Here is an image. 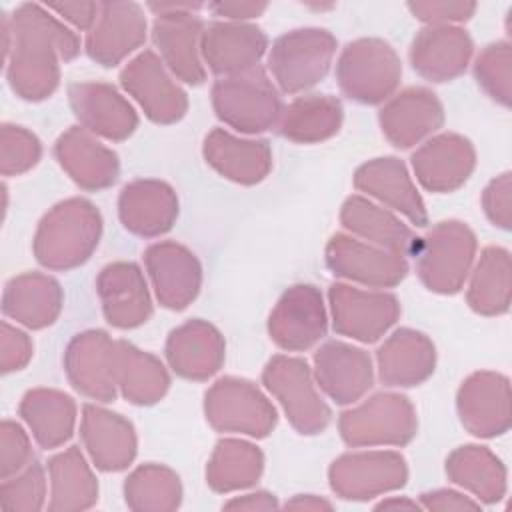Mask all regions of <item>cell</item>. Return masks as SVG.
Segmentation results:
<instances>
[{
	"label": "cell",
	"instance_id": "1",
	"mask_svg": "<svg viewBox=\"0 0 512 512\" xmlns=\"http://www.w3.org/2000/svg\"><path fill=\"white\" fill-rule=\"evenodd\" d=\"M6 78L16 96L40 102L60 84V62L78 56L80 40L40 4H20L2 18Z\"/></svg>",
	"mask_w": 512,
	"mask_h": 512
},
{
	"label": "cell",
	"instance_id": "2",
	"mask_svg": "<svg viewBox=\"0 0 512 512\" xmlns=\"http://www.w3.org/2000/svg\"><path fill=\"white\" fill-rule=\"evenodd\" d=\"M102 236L98 208L80 196L52 206L38 222L32 250L48 270H72L84 264Z\"/></svg>",
	"mask_w": 512,
	"mask_h": 512
},
{
	"label": "cell",
	"instance_id": "3",
	"mask_svg": "<svg viewBox=\"0 0 512 512\" xmlns=\"http://www.w3.org/2000/svg\"><path fill=\"white\" fill-rule=\"evenodd\" d=\"M476 236L460 220H442L418 240L414 250L422 284L438 294H456L474 262Z\"/></svg>",
	"mask_w": 512,
	"mask_h": 512
},
{
	"label": "cell",
	"instance_id": "4",
	"mask_svg": "<svg viewBox=\"0 0 512 512\" xmlns=\"http://www.w3.org/2000/svg\"><path fill=\"white\" fill-rule=\"evenodd\" d=\"M212 106L224 124L244 134L270 130L278 124L284 110L278 88L260 66L216 80L212 86Z\"/></svg>",
	"mask_w": 512,
	"mask_h": 512
},
{
	"label": "cell",
	"instance_id": "5",
	"mask_svg": "<svg viewBox=\"0 0 512 512\" xmlns=\"http://www.w3.org/2000/svg\"><path fill=\"white\" fill-rule=\"evenodd\" d=\"M402 64L396 50L380 38H358L348 42L336 62L340 90L356 102L380 104L396 92Z\"/></svg>",
	"mask_w": 512,
	"mask_h": 512
},
{
	"label": "cell",
	"instance_id": "6",
	"mask_svg": "<svg viewBox=\"0 0 512 512\" xmlns=\"http://www.w3.org/2000/svg\"><path fill=\"white\" fill-rule=\"evenodd\" d=\"M198 2H150L148 8L156 14L152 24V40L160 50L166 68L186 84L198 86L206 80V70L200 58L204 22L194 10Z\"/></svg>",
	"mask_w": 512,
	"mask_h": 512
},
{
	"label": "cell",
	"instance_id": "7",
	"mask_svg": "<svg viewBox=\"0 0 512 512\" xmlns=\"http://www.w3.org/2000/svg\"><path fill=\"white\" fill-rule=\"evenodd\" d=\"M336 38L324 28H296L274 40L268 70L278 88L298 94L316 86L330 70Z\"/></svg>",
	"mask_w": 512,
	"mask_h": 512
},
{
	"label": "cell",
	"instance_id": "8",
	"mask_svg": "<svg viewBox=\"0 0 512 512\" xmlns=\"http://www.w3.org/2000/svg\"><path fill=\"white\" fill-rule=\"evenodd\" d=\"M418 418L412 402L394 392H380L340 414L338 430L348 446H404L416 436Z\"/></svg>",
	"mask_w": 512,
	"mask_h": 512
},
{
	"label": "cell",
	"instance_id": "9",
	"mask_svg": "<svg viewBox=\"0 0 512 512\" xmlns=\"http://www.w3.org/2000/svg\"><path fill=\"white\" fill-rule=\"evenodd\" d=\"M262 382L280 402L298 434H320L330 424L332 412L318 394L306 360L284 354L272 356L264 366Z\"/></svg>",
	"mask_w": 512,
	"mask_h": 512
},
{
	"label": "cell",
	"instance_id": "10",
	"mask_svg": "<svg viewBox=\"0 0 512 512\" xmlns=\"http://www.w3.org/2000/svg\"><path fill=\"white\" fill-rule=\"evenodd\" d=\"M204 414L214 430L252 438H266L278 422L276 408L260 388L236 376H224L206 390Z\"/></svg>",
	"mask_w": 512,
	"mask_h": 512
},
{
	"label": "cell",
	"instance_id": "11",
	"mask_svg": "<svg viewBox=\"0 0 512 512\" xmlns=\"http://www.w3.org/2000/svg\"><path fill=\"white\" fill-rule=\"evenodd\" d=\"M328 480L332 492L344 500H370L402 488L408 466L404 456L392 450L348 452L330 464Z\"/></svg>",
	"mask_w": 512,
	"mask_h": 512
},
{
	"label": "cell",
	"instance_id": "12",
	"mask_svg": "<svg viewBox=\"0 0 512 512\" xmlns=\"http://www.w3.org/2000/svg\"><path fill=\"white\" fill-rule=\"evenodd\" d=\"M328 300L334 330L366 344L384 336L400 316V302L390 292L336 282L328 290Z\"/></svg>",
	"mask_w": 512,
	"mask_h": 512
},
{
	"label": "cell",
	"instance_id": "13",
	"mask_svg": "<svg viewBox=\"0 0 512 512\" xmlns=\"http://www.w3.org/2000/svg\"><path fill=\"white\" fill-rule=\"evenodd\" d=\"M120 84L156 124H174L188 110L186 92L174 82L162 58L152 50L140 52L124 66Z\"/></svg>",
	"mask_w": 512,
	"mask_h": 512
},
{
	"label": "cell",
	"instance_id": "14",
	"mask_svg": "<svg viewBox=\"0 0 512 512\" xmlns=\"http://www.w3.org/2000/svg\"><path fill=\"white\" fill-rule=\"evenodd\" d=\"M116 360L118 340H112L104 330H86L68 342L64 370L80 394L98 402H112L118 392Z\"/></svg>",
	"mask_w": 512,
	"mask_h": 512
},
{
	"label": "cell",
	"instance_id": "15",
	"mask_svg": "<svg viewBox=\"0 0 512 512\" xmlns=\"http://www.w3.org/2000/svg\"><path fill=\"white\" fill-rule=\"evenodd\" d=\"M328 330L322 294L312 284L290 286L268 318V334L276 346L290 352L308 350Z\"/></svg>",
	"mask_w": 512,
	"mask_h": 512
},
{
	"label": "cell",
	"instance_id": "16",
	"mask_svg": "<svg viewBox=\"0 0 512 512\" xmlns=\"http://www.w3.org/2000/svg\"><path fill=\"white\" fill-rule=\"evenodd\" d=\"M326 266L334 276L374 288L396 286L408 274L404 256L348 234H334L328 240Z\"/></svg>",
	"mask_w": 512,
	"mask_h": 512
},
{
	"label": "cell",
	"instance_id": "17",
	"mask_svg": "<svg viewBox=\"0 0 512 512\" xmlns=\"http://www.w3.org/2000/svg\"><path fill=\"white\" fill-rule=\"evenodd\" d=\"M462 426L478 438H494L510 428V382L504 374H470L456 396Z\"/></svg>",
	"mask_w": 512,
	"mask_h": 512
},
{
	"label": "cell",
	"instance_id": "18",
	"mask_svg": "<svg viewBox=\"0 0 512 512\" xmlns=\"http://www.w3.org/2000/svg\"><path fill=\"white\" fill-rule=\"evenodd\" d=\"M144 264L158 302L168 310H184L200 292L202 266L192 250L164 240L146 248Z\"/></svg>",
	"mask_w": 512,
	"mask_h": 512
},
{
	"label": "cell",
	"instance_id": "19",
	"mask_svg": "<svg viewBox=\"0 0 512 512\" xmlns=\"http://www.w3.org/2000/svg\"><path fill=\"white\" fill-rule=\"evenodd\" d=\"M68 100L82 128L112 142H122L138 126L132 104L106 82H74L68 86Z\"/></svg>",
	"mask_w": 512,
	"mask_h": 512
},
{
	"label": "cell",
	"instance_id": "20",
	"mask_svg": "<svg viewBox=\"0 0 512 512\" xmlns=\"http://www.w3.org/2000/svg\"><path fill=\"white\" fill-rule=\"evenodd\" d=\"M146 40V16L136 2H100L96 24L88 30L86 52L100 66H116Z\"/></svg>",
	"mask_w": 512,
	"mask_h": 512
},
{
	"label": "cell",
	"instance_id": "21",
	"mask_svg": "<svg viewBox=\"0 0 512 512\" xmlns=\"http://www.w3.org/2000/svg\"><path fill=\"white\" fill-rule=\"evenodd\" d=\"M268 48L266 34L248 22H212L204 28L200 52L218 76H238L258 66Z\"/></svg>",
	"mask_w": 512,
	"mask_h": 512
},
{
	"label": "cell",
	"instance_id": "22",
	"mask_svg": "<svg viewBox=\"0 0 512 512\" xmlns=\"http://www.w3.org/2000/svg\"><path fill=\"white\" fill-rule=\"evenodd\" d=\"M416 180L428 192H452L460 188L476 166V152L468 138L456 132H442L426 140L412 154Z\"/></svg>",
	"mask_w": 512,
	"mask_h": 512
},
{
	"label": "cell",
	"instance_id": "23",
	"mask_svg": "<svg viewBox=\"0 0 512 512\" xmlns=\"http://www.w3.org/2000/svg\"><path fill=\"white\" fill-rule=\"evenodd\" d=\"M102 312L114 328H136L152 316V300L142 270L134 262L106 264L96 278Z\"/></svg>",
	"mask_w": 512,
	"mask_h": 512
},
{
	"label": "cell",
	"instance_id": "24",
	"mask_svg": "<svg viewBox=\"0 0 512 512\" xmlns=\"http://www.w3.org/2000/svg\"><path fill=\"white\" fill-rule=\"evenodd\" d=\"M314 376L336 404L360 400L374 382L368 352L340 340H330L314 352Z\"/></svg>",
	"mask_w": 512,
	"mask_h": 512
},
{
	"label": "cell",
	"instance_id": "25",
	"mask_svg": "<svg viewBox=\"0 0 512 512\" xmlns=\"http://www.w3.org/2000/svg\"><path fill=\"white\" fill-rule=\"evenodd\" d=\"M380 128L396 148H410L444 124V108L428 88H406L382 106Z\"/></svg>",
	"mask_w": 512,
	"mask_h": 512
},
{
	"label": "cell",
	"instance_id": "26",
	"mask_svg": "<svg viewBox=\"0 0 512 512\" xmlns=\"http://www.w3.org/2000/svg\"><path fill=\"white\" fill-rule=\"evenodd\" d=\"M80 436L84 448L102 472H120L136 458V432L130 420L96 404H84Z\"/></svg>",
	"mask_w": 512,
	"mask_h": 512
},
{
	"label": "cell",
	"instance_id": "27",
	"mask_svg": "<svg viewBox=\"0 0 512 512\" xmlns=\"http://www.w3.org/2000/svg\"><path fill=\"white\" fill-rule=\"evenodd\" d=\"M474 44L466 30L444 24L422 28L410 46L412 68L430 82H448L464 74Z\"/></svg>",
	"mask_w": 512,
	"mask_h": 512
},
{
	"label": "cell",
	"instance_id": "28",
	"mask_svg": "<svg viewBox=\"0 0 512 512\" xmlns=\"http://www.w3.org/2000/svg\"><path fill=\"white\" fill-rule=\"evenodd\" d=\"M54 156L62 170L84 190H104L116 182L120 172L118 154L80 126H72L58 136Z\"/></svg>",
	"mask_w": 512,
	"mask_h": 512
},
{
	"label": "cell",
	"instance_id": "29",
	"mask_svg": "<svg viewBox=\"0 0 512 512\" xmlns=\"http://www.w3.org/2000/svg\"><path fill=\"white\" fill-rule=\"evenodd\" d=\"M122 226L142 238L168 232L178 218V196L162 180H134L118 196Z\"/></svg>",
	"mask_w": 512,
	"mask_h": 512
},
{
	"label": "cell",
	"instance_id": "30",
	"mask_svg": "<svg viewBox=\"0 0 512 512\" xmlns=\"http://www.w3.org/2000/svg\"><path fill=\"white\" fill-rule=\"evenodd\" d=\"M226 344L216 326L206 320H188L166 340L170 368L186 380H208L224 364Z\"/></svg>",
	"mask_w": 512,
	"mask_h": 512
},
{
	"label": "cell",
	"instance_id": "31",
	"mask_svg": "<svg viewBox=\"0 0 512 512\" xmlns=\"http://www.w3.org/2000/svg\"><path fill=\"white\" fill-rule=\"evenodd\" d=\"M354 186L404 214L412 224L420 228L428 224L424 200L400 158L384 156L362 164L354 174Z\"/></svg>",
	"mask_w": 512,
	"mask_h": 512
},
{
	"label": "cell",
	"instance_id": "32",
	"mask_svg": "<svg viewBox=\"0 0 512 512\" xmlns=\"http://www.w3.org/2000/svg\"><path fill=\"white\" fill-rule=\"evenodd\" d=\"M202 154L220 176L244 186L262 182L272 168V150L266 140L238 138L224 128L206 134Z\"/></svg>",
	"mask_w": 512,
	"mask_h": 512
},
{
	"label": "cell",
	"instance_id": "33",
	"mask_svg": "<svg viewBox=\"0 0 512 512\" xmlns=\"http://www.w3.org/2000/svg\"><path fill=\"white\" fill-rule=\"evenodd\" d=\"M376 362L378 376L386 386L410 388L432 376L436 348L426 334L412 328H400L376 350Z\"/></svg>",
	"mask_w": 512,
	"mask_h": 512
},
{
	"label": "cell",
	"instance_id": "34",
	"mask_svg": "<svg viewBox=\"0 0 512 512\" xmlns=\"http://www.w3.org/2000/svg\"><path fill=\"white\" fill-rule=\"evenodd\" d=\"M62 302L64 294L56 278L40 272H24L4 286L2 312L30 330H40L56 322Z\"/></svg>",
	"mask_w": 512,
	"mask_h": 512
},
{
	"label": "cell",
	"instance_id": "35",
	"mask_svg": "<svg viewBox=\"0 0 512 512\" xmlns=\"http://www.w3.org/2000/svg\"><path fill=\"white\" fill-rule=\"evenodd\" d=\"M340 222L354 236L400 256L414 254L420 240L390 210L356 194L344 200L340 208Z\"/></svg>",
	"mask_w": 512,
	"mask_h": 512
},
{
	"label": "cell",
	"instance_id": "36",
	"mask_svg": "<svg viewBox=\"0 0 512 512\" xmlns=\"http://www.w3.org/2000/svg\"><path fill=\"white\" fill-rule=\"evenodd\" d=\"M34 440L50 450L70 440L76 424V402L54 388L28 390L18 408Z\"/></svg>",
	"mask_w": 512,
	"mask_h": 512
},
{
	"label": "cell",
	"instance_id": "37",
	"mask_svg": "<svg viewBox=\"0 0 512 512\" xmlns=\"http://www.w3.org/2000/svg\"><path fill=\"white\" fill-rule=\"evenodd\" d=\"M342 102L330 94H304L292 100L278 120V132L298 144L332 138L342 126Z\"/></svg>",
	"mask_w": 512,
	"mask_h": 512
},
{
	"label": "cell",
	"instance_id": "38",
	"mask_svg": "<svg viewBox=\"0 0 512 512\" xmlns=\"http://www.w3.org/2000/svg\"><path fill=\"white\" fill-rule=\"evenodd\" d=\"M448 478L484 504H496L506 494V468L486 446L466 444L446 458Z\"/></svg>",
	"mask_w": 512,
	"mask_h": 512
},
{
	"label": "cell",
	"instance_id": "39",
	"mask_svg": "<svg viewBox=\"0 0 512 512\" xmlns=\"http://www.w3.org/2000/svg\"><path fill=\"white\" fill-rule=\"evenodd\" d=\"M50 476V504L52 512H72L92 508L98 500V480L92 474L84 454L78 446L48 460Z\"/></svg>",
	"mask_w": 512,
	"mask_h": 512
},
{
	"label": "cell",
	"instance_id": "40",
	"mask_svg": "<svg viewBox=\"0 0 512 512\" xmlns=\"http://www.w3.org/2000/svg\"><path fill=\"white\" fill-rule=\"evenodd\" d=\"M116 384L120 394L136 406L156 404L170 386L164 364L126 340H118Z\"/></svg>",
	"mask_w": 512,
	"mask_h": 512
},
{
	"label": "cell",
	"instance_id": "41",
	"mask_svg": "<svg viewBox=\"0 0 512 512\" xmlns=\"http://www.w3.org/2000/svg\"><path fill=\"white\" fill-rule=\"evenodd\" d=\"M512 294V266L510 252L500 246L482 250L470 284L466 300L470 308L482 316H500L510 308Z\"/></svg>",
	"mask_w": 512,
	"mask_h": 512
},
{
	"label": "cell",
	"instance_id": "42",
	"mask_svg": "<svg viewBox=\"0 0 512 512\" xmlns=\"http://www.w3.org/2000/svg\"><path fill=\"white\" fill-rule=\"evenodd\" d=\"M264 470V454L258 446L238 438L216 442L206 464V482L214 492H234L250 488Z\"/></svg>",
	"mask_w": 512,
	"mask_h": 512
},
{
	"label": "cell",
	"instance_id": "43",
	"mask_svg": "<svg viewBox=\"0 0 512 512\" xmlns=\"http://www.w3.org/2000/svg\"><path fill=\"white\" fill-rule=\"evenodd\" d=\"M124 500L136 512H172L182 502V484L172 468L142 464L126 478Z\"/></svg>",
	"mask_w": 512,
	"mask_h": 512
},
{
	"label": "cell",
	"instance_id": "44",
	"mask_svg": "<svg viewBox=\"0 0 512 512\" xmlns=\"http://www.w3.org/2000/svg\"><path fill=\"white\" fill-rule=\"evenodd\" d=\"M474 76L480 88L498 104L510 106L512 50L508 42L488 44L474 62Z\"/></svg>",
	"mask_w": 512,
	"mask_h": 512
},
{
	"label": "cell",
	"instance_id": "45",
	"mask_svg": "<svg viewBox=\"0 0 512 512\" xmlns=\"http://www.w3.org/2000/svg\"><path fill=\"white\" fill-rule=\"evenodd\" d=\"M42 156V144L36 134L16 124L0 128V172L20 176L34 168Z\"/></svg>",
	"mask_w": 512,
	"mask_h": 512
},
{
	"label": "cell",
	"instance_id": "46",
	"mask_svg": "<svg viewBox=\"0 0 512 512\" xmlns=\"http://www.w3.org/2000/svg\"><path fill=\"white\" fill-rule=\"evenodd\" d=\"M46 500V476L38 462H30L18 474L4 478L0 486V502L4 510L36 512Z\"/></svg>",
	"mask_w": 512,
	"mask_h": 512
},
{
	"label": "cell",
	"instance_id": "47",
	"mask_svg": "<svg viewBox=\"0 0 512 512\" xmlns=\"http://www.w3.org/2000/svg\"><path fill=\"white\" fill-rule=\"evenodd\" d=\"M32 462V446L24 428L14 420L0 424V478H10Z\"/></svg>",
	"mask_w": 512,
	"mask_h": 512
},
{
	"label": "cell",
	"instance_id": "48",
	"mask_svg": "<svg viewBox=\"0 0 512 512\" xmlns=\"http://www.w3.org/2000/svg\"><path fill=\"white\" fill-rule=\"evenodd\" d=\"M482 208L488 220L502 228L510 230L512 226V178L510 172H504L490 180L482 192Z\"/></svg>",
	"mask_w": 512,
	"mask_h": 512
},
{
	"label": "cell",
	"instance_id": "49",
	"mask_svg": "<svg viewBox=\"0 0 512 512\" xmlns=\"http://www.w3.org/2000/svg\"><path fill=\"white\" fill-rule=\"evenodd\" d=\"M408 10L414 18L426 22L428 26H444L450 22H466L474 10V2H408Z\"/></svg>",
	"mask_w": 512,
	"mask_h": 512
},
{
	"label": "cell",
	"instance_id": "50",
	"mask_svg": "<svg viewBox=\"0 0 512 512\" xmlns=\"http://www.w3.org/2000/svg\"><path fill=\"white\" fill-rule=\"evenodd\" d=\"M32 358V340L26 332L10 326L8 322L0 324V370L4 374L22 370Z\"/></svg>",
	"mask_w": 512,
	"mask_h": 512
},
{
	"label": "cell",
	"instance_id": "51",
	"mask_svg": "<svg viewBox=\"0 0 512 512\" xmlns=\"http://www.w3.org/2000/svg\"><path fill=\"white\" fill-rule=\"evenodd\" d=\"M48 10H54L80 30H90L98 20L100 2H52L48 4Z\"/></svg>",
	"mask_w": 512,
	"mask_h": 512
},
{
	"label": "cell",
	"instance_id": "52",
	"mask_svg": "<svg viewBox=\"0 0 512 512\" xmlns=\"http://www.w3.org/2000/svg\"><path fill=\"white\" fill-rule=\"evenodd\" d=\"M420 504L426 510H478L480 502L472 500L470 496H464L456 490H448V488H438L432 492H424L420 496Z\"/></svg>",
	"mask_w": 512,
	"mask_h": 512
},
{
	"label": "cell",
	"instance_id": "53",
	"mask_svg": "<svg viewBox=\"0 0 512 512\" xmlns=\"http://www.w3.org/2000/svg\"><path fill=\"white\" fill-rule=\"evenodd\" d=\"M216 16H226L234 22L260 16L268 4L266 2H214L208 6Z\"/></svg>",
	"mask_w": 512,
	"mask_h": 512
},
{
	"label": "cell",
	"instance_id": "54",
	"mask_svg": "<svg viewBox=\"0 0 512 512\" xmlns=\"http://www.w3.org/2000/svg\"><path fill=\"white\" fill-rule=\"evenodd\" d=\"M278 506L280 504H278L276 496L270 492H264V490L232 498L224 504L226 510H276Z\"/></svg>",
	"mask_w": 512,
	"mask_h": 512
},
{
	"label": "cell",
	"instance_id": "55",
	"mask_svg": "<svg viewBox=\"0 0 512 512\" xmlns=\"http://www.w3.org/2000/svg\"><path fill=\"white\" fill-rule=\"evenodd\" d=\"M286 510H332V504L320 496L314 494H300L294 496L284 504Z\"/></svg>",
	"mask_w": 512,
	"mask_h": 512
},
{
	"label": "cell",
	"instance_id": "56",
	"mask_svg": "<svg viewBox=\"0 0 512 512\" xmlns=\"http://www.w3.org/2000/svg\"><path fill=\"white\" fill-rule=\"evenodd\" d=\"M418 510L422 508V504L408 500V498H386L382 502L376 504V510Z\"/></svg>",
	"mask_w": 512,
	"mask_h": 512
}]
</instances>
